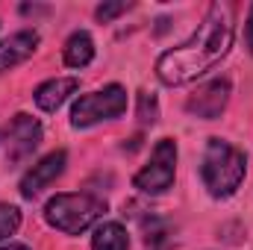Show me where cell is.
Listing matches in <instances>:
<instances>
[{
  "label": "cell",
  "mask_w": 253,
  "mask_h": 250,
  "mask_svg": "<svg viewBox=\"0 0 253 250\" xmlns=\"http://www.w3.org/2000/svg\"><path fill=\"white\" fill-rule=\"evenodd\" d=\"M106 212V200L97 194H56L44 206V221L65 236H80L88 227H94Z\"/></svg>",
  "instance_id": "3"
},
{
  "label": "cell",
  "mask_w": 253,
  "mask_h": 250,
  "mask_svg": "<svg viewBox=\"0 0 253 250\" xmlns=\"http://www.w3.org/2000/svg\"><path fill=\"white\" fill-rule=\"evenodd\" d=\"M0 250H30L27 245H0Z\"/></svg>",
  "instance_id": "17"
},
{
  "label": "cell",
  "mask_w": 253,
  "mask_h": 250,
  "mask_svg": "<svg viewBox=\"0 0 253 250\" xmlns=\"http://www.w3.org/2000/svg\"><path fill=\"white\" fill-rule=\"evenodd\" d=\"M42 135H44V129H42V124L33 115L18 112L9 121V129H6V162L18 165V162L30 159L33 150L42 144Z\"/></svg>",
  "instance_id": "6"
},
{
  "label": "cell",
  "mask_w": 253,
  "mask_h": 250,
  "mask_svg": "<svg viewBox=\"0 0 253 250\" xmlns=\"http://www.w3.org/2000/svg\"><path fill=\"white\" fill-rule=\"evenodd\" d=\"M62 59L68 68H85V65H91V59H94V42H91V36L85 30H77V33L68 36Z\"/></svg>",
  "instance_id": "11"
},
{
  "label": "cell",
  "mask_w": 253,
  "mask_h": 250,
  "mask_svg": "<svg viewBox=\"0 0 253 250\" xmlns=\"http://www.w3.org/2000/svg\"><path fill=\"white\" fill-rule=\"evenodd\" d=\"M153 250H168V245H153Z\"/></svg>",
  "instance_id": "18"
},
{
  "label": "cell",
  "mask_w": 253,
  "mask_h": 250,
  "mask_svg": "<svg viewBox=\"0 0 253 250\" xmlns=\"http://www.w3.org/2000/svg\"><path fill=\"white\" fill-rule=\"evenodd\" d=\"M248 174V156L227 138H209L200 162V180L215 200L233 197Z\"/></svg>",
  "instance_id": "2"
},
{
  "label": "cell",
  "mask_w": 253,
  "mask_h": 250,
  "mask_svg": "<svg viewBox=\"0 0 253 250\" xmlns=\"http://www.w3.org/2000/svg\"><path fill=\"white\" fill-rule=\"evenodd\" d=\"M91 250H129V236H126L124 224L103 221L91 236Z\"/></svg>",
  "instance_id": "12"
},
{
  "label": "cell",
  "mask_w": 253,
  "mask_h": 250,
  "mask_svg": "<svg viewBox=\"0 0 253 250\" xmlns=\"http://www.w3.org/2000/svg\"><path fill=\"white\" fill-rule=\"evenodd\" d=\"M177 177V141L159 138L150 150V162L132 177V186L141 194H162L174 186Z\"/></svg>",
  "instance_id": "5"
},
{
  "label": "cell",
  "mask_w": 253,
  "mask_h": 250,
  "mask_svg": "<svg viewBox=\"0 0 253 250\" xmlns=\"http://www.w3.org/2000/svg\"><path fill=\"white\" fill-rule=\"evenodd\" d=\"M233 6L230 3H212L200 27L191 33L189 42H183L174 50H165L156 59V77L165 85H189L206 71H212L233 47Z\"/></svg>",
  "instance_id": "1"
},
{
  "label": "cell",
  "mask_w": 253,
  "mask_h": 250,
  "mask_svg": "<svg viewBox=\"0 0 253 250\" xmlns=\"http://www.w3.org/2000/svg\"><path fill=\"white\" fill-rule=\"evenodd\" d=\"M248 47L253 50V6H251V12H248Z\"/></svg>",
  "instance_id": "16"
},
{
  "label": "cell",
  "mask_w": 253,
  "mask_h": 250,
  "mask_svg": "<svg viewBox=\"0 0 253 250\" xmlns=\"http://www.w3.org/2000/svg\"><path fill=\"white\" fill-rule=\"evenodd\" d=\"M230 94H233V85L227 77H218L206 85H200L189 100H186V112L191 118H200V121H215L224 115L227 103H230Z\"/></svg>",
  "instance_id": "7"
},
{
  "label": "cell",
  "mask_w": 253,
  "mask_h": 250,
  "mask_svg": "<svg viewBox=\"0 0 253 250\" xmlns=\"http://www.w3.org/2000/svg\"><path fill=\"white\" fill-rule=\"evenodd\" d=\"M18 227H21V209L12 203H0V242L15 236Z\"/></svg>",
  "instance_id": "14"
},
{
  "label": "cell",
  "mask_w": 253,
  "mask_h": 250,
  "mask_svg": "<svg viewBox=\"0 0 253 250\" xmlns=\"http://www.w3.org/2000/svg\"><path fill=\"white\" fill-rule=\"evenodd\" d=\"M132 9V3L129 0H106V3H100L97 9H94V18L100 21V24H109V21H115L118 15H124Z\"/></svg>",
  "instance_id": "15"
},
{
  "label": "cell",
  "mask_w": 253,
  "mask_h": 250,
  "mask_svg": "<svg viewBox=\"0 0 253 250\" xmlns=\"http://www.w3.org/2000/svg\"><path fill=\"white\" fill-rule=\"evenodd\" d=\"M135 118L141 124H150V126L159 121V100H156V94L138 91V97H135Z\"/></svg>",
  "instance_id": "13"
},
{
  "label": "cell",
  "mask_w": 253,
  "mask_h": 250,
  "mask_svg": "<svg viewBox=\"0 0 253 250\" xmlns=\"http://www.w3.org/2000/svg\"><path fill=\"white\" fill-rule=\"evenodd\" d=\"M77 88H80V80H74V77H53V80H47V83H42L36 88L33 100H36V106L42 112H56Z\"/></svg>",
  "instance_id": "10"
},
{
  "label": "cell",
  "mask_w": 253,
  "mask_h": 250,
  "mask_svg": "<svg viewBox=\"0 0 253 250\" xmlns=\"http://www.w3.org/2000/svg\"><path fill=\"white\" fill-rule=\"evenodd\" d=\"M126 112V88L112 83L103 85L91 94L77 97L74 109H71V126L74 129H88V126L100 124V121H115Z\"/></svg>",
  "instance_id": "4"
},
{
  "label": "cell",
  "mask_w": 253,
  "mask_h": 250,
  "mask_svg": "<svg viewBox=\"0 0 253 250\" xmlns=\"http://www.w3.org/2000/svg\"><path fill=\"white\" fill-rule=\"evenodd\" d=\"M39 42H42V39H39L36 30H21V33L3 39V42H0V74L9 71V68H15V65L27 62V59L36 53Z\"/></svg>",
  "instance_id": "9"
},
{
  "label": "cell",
  "mask_w": 253,
  "mask_h": 250,
  "mask_svg": "<svg viewBox=\"0 0 253 250\" xmlns=\"http://www.w3.org/2000/svg\"><path fill=\"white\" fill-rule=\"evenodd\" d=\"M65 165H68V153H65V150H53V153L42 156V159L21 177V186H18L21 197H24V200H36L50 183H56L65 174Z\"/></svg>",
  "instance_id": "8"
}]
</instances>
